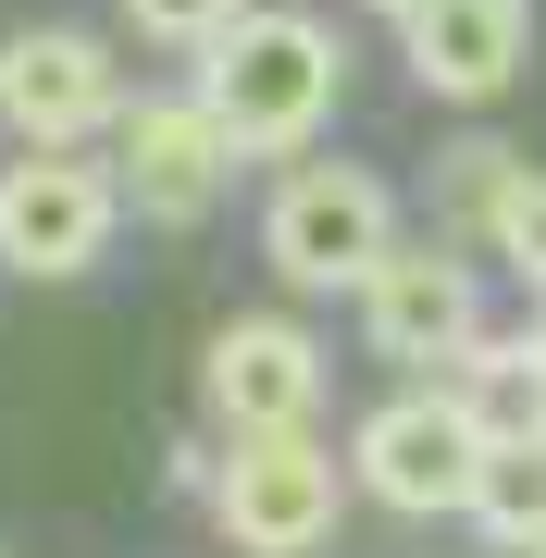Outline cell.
I'll return each instance as SVG.
<instances>
[{
  "label": "cell",
  "instance_id": "e0dca14e",
  "mask_svg": "<svg viewBox=\"0 0 546 558\" xmlns=\"http://www.w3.org/2000/svg\"><path fill=\"white\" fill-rule=\"evenodd\" d=\"M534 447H546V435H534Z\"/></svg>",
  "mask_w": 546,
  "mask_h": 558
},
{
  "label": "cell",
  "instance_id": "277c9868",
  "mask_svg": "<svg viewBox=\"0 0 546 558\" xmlns=\"http://www.w3.org/2000/svg\"><path fill=\"white\" fill-rule=\"evenodd\" d=\"M112 186L100 161H75V149H13V174H0V260H13L25 286H62V274H87V260L112 248Z\"/></svg>",
  "mask_w": 546,
  "mask_h": 558
},
{
  "label": "cell",
  "instance_id": "3957f363",
  "mask_svg": "<svg viewBox=\"0 0 546 558\" xmlns=\"http://www.w3.org/2000/svg\"><path fill=\"white\" fill-rule=\"evenodd\" d=\"M385 248H398V211H385V174L361 161H286L274 211H262V260L286 286H361L385 274Z\"/></svg>",
  "mask_w": 546,
  "mask_h": 558
},
{
  "label": "cell",
  "instance_id": "52a82bcc",
  "mask_svg": "<svg viewBox=\"0 0 546 558\" xmlns=\"http://www.w3.org/2000/svg\"><path fill=\"white\" fill-rule=\"evenodd\" d=\"M199 398L223 435H311V410H324V348H311V323H223L211 360H199Z\"/></svg>",
  "mask_w": 546,
  "mask_h": 558
},
{
  "label": "cell",
  "instance_id": "9c48e42d",
  "mask_svg": "<svg viewBox=\"0 0 546 558\" xmlns=\"http://www.w3.org/2000/svg\"><path fill=\"white\" fill-rule=\"evenodd\" d=\"M361 323L385 360H410V373H435V360H472L485 336V299H472V274L447 248H385V274L361 286Z\"/></svg>",
  "mask_w": 546,
  "mask_h": 558
},
{
  "label": "cell",
  "instance_id": "30bf717a",
  "mask_svg": "<svg viewBox=\"0 0 546 558\" xmlns=\"http://www.w3.org/2000/svg\"><path fill=\"white\" fill-rule=\"evenodd\" d=\"M223 161H248V149L223 137V112L199 100V87H186V100H137V112H124V199H137V211L199 223L211 186H223Z\"/></svg>",
  "mask_w": 546,
  "mask_h": 558
},
{
  "label": "cell",
  "instance_id": "7c38bea8",
  "mask_svg": "<svg viewBox=\"0 0 546 558\" xmlns=\"http://www.w3.org/2000/svg\"><path fill=\"white\" fill-rule=\"evenodd\" d=\"M509 199H522V161H509V149H447V211H460L472 236H497Z\"/></svg>",
  "mask_w": 546,
  "mask_h": 558
},
{
  "label": "cell",
  "instance_id": "8992f818",
  "mask_svg": "<svg viewBox=\"0 0 546 558\" xmlns=\"http://www.w3.org/2000/svg\"><path fill=\"white\" fill-rule=\"evenodd\" d=\"M0 124H13L25 149H75L124 124V87H112V50L87 38V25H25V38H0Z\"/></svg>",
  "mask_w": 546,
  "mask_h": 558
},
{
  "label": "cell",
  "instance_id": "5bb4252c",
  "mask_svg": "<svg viewBox=\"0 0 546 558\" xmlns=\"http://www.w3.org/2000/svg\"><path fill=\"white\" fill-rule=\"evenodd\" d=\"M497 248L522 260V274L546 286V174H522V199H509V223H497Z\"/></svg>",
  "mask_w": 546,
  "mask_h": 558
},
{
  "label": "cell",
  "instance_id": "9a60e30c",
  "mask_svg": "<svg viewBox=\"0 0 546 558\" xmlns=\"http://www.w3.org/2000/svg\"><path fill=\"white\" fill-rule=\"evenodd\" d=\"M373 13H423V0H373Z\"/></svg>",
  "mask_w": 546,
  "mask_h": 558
},
{
  "label": "cell",
  "instance_id": "2e32d148",
  "mask_svg": "<svg viewBox=\"0 0 546 558\" xmlns=\"http://www.w3.org/2000/svg\"><path fill=\"white\" fill-rule=\"evenodd\" d=\"M534 360H546V336H534Z\"/></svg>",
  "mask_w": 546,
  "mask_h": 558
},
{
  "label": "cell",
  "instance_id": "ba28073f",
  "mask_svg": "<svg viewBox=\"0 0 546 558\" xmlns=\"http://www.w3.org/2000/svg\"><path fill=\"white\" fill-rule=\"evenodd\" d=\"M398 50L435 100H497L534 62V0H423V13H398Z\"/></svg>",
  "mask_w": 546,
  "mask_h": 558
},
{
  "label": "cell",
  "instance_id": "6da1fadb",
  "mask_svg": "<svg viewBox=\"0 0 546 558\" xmlns=\"http://www.w3.org/2000/svg\"><path fill=\"white\" fill-rule=\"evenodd\" d=\"M199 100L223 112V137L248 161H299L324 137V112L348 100V50H336V25H311V13H236L199 50Z\"/></svg>",
  "mask_w": 546,
  "mask_h": 558
},
{
  "label": "cell",
  "instance_id": "8fae6325",
  "mask_svg": "<svg viewBox=\"0 0 546 558\" xmlns=\"http://www.w3.org/2000/svg\"><path fill=\"white\" fill-rule=\"evenodd\" d=\"M472 521H485L509 558H546V447H534V459H497V484H485Z\"/></svg>",
  "mask_w": 546,
  "mask_h": 558
},
{
  "label": "cell",
  "instance_id": "7a4b0ae2",
  "mask_svg": "<svg viewBox=\"0 0 546 558\" xmlns=\"http://www.w3.org/2000/svg\"><path fill=\"white\" fill-rule=\"evenodd\" d=\"M497 422L472 410V398H385L361 422V447H348V484H373L385 509H410V521H447V509H485V484H497Z\"/></svg>",
  "mask_w": 546,
  "mask_h": 558
},
{
  "label": "cell",
  "instance_id": "5b68a950",
  "mask_svg": "<svg viewBox=\"0 0 546 558\" xmlns=\"http://www.w3.org/2000/svg\"><path fill=\"white\" fill-rule=\"evenodd\" d=\"M211 509H223V534H236L248 558H311L336 534V509H348V472L311 435H236Z\"/></svg>",
  "mask_w": 546,
  "mask_h": 558
},
{
  "label": "cell",
  "instance_id": "4fadbf2b",
  "mask_svg": "<svg viewBox=\"0 0 546 558\" xmlns=\"http://www.w3.org/2000/svg\"><path fill=\"white\" fill-rule=\"evenodd\" d=\"M236 13H248V0H124V25H137L149 50H211Z\"/></svg>",
  "mask_w": 546,
  "mask_h": 558
}]
</instances>
